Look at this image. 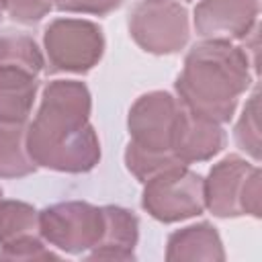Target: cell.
<instances>
[{
	"mask_svg": "<svg viewBox=\"0 0 262 262\" xmlns=\"http://www.w3.org/2000/svg\"><path fill=\"white\" fill-rule=\"evenodd\" d=\"M90 92L78 80H53L27 131L33 162L55 172L82 174L100 162V141L90 125Z\"/></svg>",
	"mask_w": 262,
	"mask_h": 262,
	"instance_id": "6da1fadb",
	"label": "cell"
},
{
	"mask_svg": "<svg viewBox=\"0 0 262 262\" xmlns=\"http://www.w3.org/2000/svg\"><path fill=\"white\" fill-rule=\"evenodd\" d=\"M256 70L239 45L203 39L184 57L176 78L178 100L215 123L231 121L239 96L250 88Z\"/></svg>",
	"mask_w": 262,
	"mask_h": 262,
	"instance_id": "7a4b0ae2",
	"label": "cell"
},
{
	"mask_svg": "<svg viewBox=\"0 0 262 262\" xmlns=\"http://www.w3.org/2000/svg\"><path fill=\"white\" fill-rule=\"evenodd\" d=\"M180 113L182 102L164 90L147 92L133 102L127 119L131 141L125 149V164L139 182L184 166L174 156Z\"/></svg>",
	"mask_w": 262,
	"mask_h": 262,
	"instance_id": "3957f363",
	"label": "cell"
},
{
	"mask_svg": "<svg viewBox=\"0 0 262 262\" xmlns=\"http://www.w3.org/2000/svg\"><path fill=\"white\" fill-rule=\"evenodd\" d=\"M205 184V207L215 217H260L262 211V174L256 164L239 156H227L217 162Z\"/></svg>",
	"mask_w": 262,
	"mask_h": 262,
	"instance_id": "277c9868",
	"label": "cell"
},
{
	"mask_svg": "<svg viewBox=\"0 0 262 262\" xmlns=\"http://www.w3.org/2000/svg\"><path fill=\"white\" fill-rule=\"evenodd\" d=\"M43 47L49 72L84 74L104 53L102 29L84 18H55L45 27Z\"/></svg>",
	"mask_w": 262,
	"mask_h": 262,
	"instance_id": "5b68a950",
	"label": "cell"
},
{
	"mask_svg": "<svg viewBox=\"0 0 262 262\" xmlns=\"http://www.w3.org/2000/svg\"><path fill=\"white\" fill-rule=\"evenodd\" d=\"M39 229L43 239L63 254H88L104 229L102 207L86 201L55 203L39 211Z\"/></svg>",
	"mask_w": 262,
	"mask_h": 262,
	"instance_id": "8992f818",
	"label": "cell"
},
{
	"mask_svg": "<svg viewBox=\"0 0 262 262\" xmlns=\"http://www.w3.org/2000/svg\"><path fill=\"white\" fill-rule=\"evenodd\" d=\"M141 207L162 223H176L201 215L205 209L203 178L188 166L170 168L143 182Z\"/></svg>",
	"mask_w": 262,
	"mask_h": 262,
	"instance_id": "52a82bcc",
	"label": "cell"
},
{
	"mask_svg": "<svg viewBox=\"0 0 262 262\" xmlns=\"http://www.w3.org/2000/svg\"><path fill=\"white\" fill-rule=\"evenodd\" d=\"M129 33L147 53H176L186 45L190 35L188 12L174 0H143L129 14Z\"/></svg>",
	"mask_w": 262,
	"mask_h": 262,
	"instance_id": "ba28073f",
	"label": "cell"
},
{
	"mask_svg": "<svg viewBox=\"0 0 262 262\" xmlns=\"http://www.w3.org/2000/svg\"><path fill=\"white\" fill-rule=\"evenodd\" d=\"M260 0H201L194 6V29L203 39L242 41L258 25Z\"/></svg>",
	"mask_w": 262,
	"mask_h": 262,
	"instance_id": "9c48e42d",
	"label": "cell"
},
{
	"mask_svg": "<svg viewBox=\"0 0 262 262\" xmlns=\"http://www.w3.org/2000/svg\"><path fill=\"white\" fill-rule=\"evenodd\" d=\"M223 145H225V133L221 125L188 111L182 104V113L176 129V141H174V156L184 166H188L194 162L211 160L223 149Z\"/></svg>",
	"mask_w": 262,
	"mask_h": 262,
	"instance_id": "30bf717a",
	"label": "cell"
},
{
	"mask_svg": "<svg viewBox=\"0 0 262 262\" xmlns=\"http://www.w3.org/2000/svg\"><path fill=\"white\" fill-rule=\"evenodd\" d=\"M104 229L98 244L86 254L90 260H131L135 256V246L139 237L137 217L117 205H104Z\"/></svg>",
	"mask_w": 262,
	"mask_h": 262,
	"instance_id": "8fae6325",
	"label": "cell"
},
{
	"mask_svg": "<svg viewBox=\"0 0 262 262\" xmlns=\"http://www.w3.org/2000/svg\"><path fill=\"white\" fill-rule=\"evenodd\" d=\"M37 78L23 68L0 63V121L18 123L29 119L39 88Z\"/></svg>",
	"mask_w": 262,
	"mask_h": 262,
	"instance_id": "7c38bea8",
	"label": "cell"
},
{
	"mask_svg": "<svg viewBox=\"0 0 262 262\" xmlns=\"http://www.w3.org/2000/svg\"><path fill=\"white\" fill-rule=\"evenodd\" d=\"M168 260H225L223 244L211 223H196L174 231L166 244Z\"/></svg>",
	"mask_w": 262,
	"mask_h": 262,
	"instance_id": "4fadbf2b",
	"label": "cell"
},
{
	"mask_svg": "<svg viewBox=\"0 0 262 262\" xmlns=\"http://www.w3.org/2000/svg\"><path fill=\"white\" fill-rule=\"evenodd\" d=\"M27 121H0V178H23L37 170L27 147Z\"/></svg>",
	"mask_w": 262,
	"mask_h": 262,
	"instance_id": "5bb4252c",
	"label": "cell"
},
{
	"mask_svg": "<svg viewBox=\"0 0 262 262\" xmlns=\"http://www.w3.org/2000/svg\"><path fill=\"white\" fill-rule=\"evenodd\" d=\"M33 237H43L39 229V211L23 201L0 199V246H12Z\"/></svg>",
	"mask_w": 262,
	"mask_h": 262,
	"instance_id": "9a60e30c",
	"label": "cell"
},
{
	"mask_svg": "<svg viewBox=\"0 0 262 262\" xmlns=\"http://www.w3.org/2000/svg\"><path fill=\"white\" fill-rule=\"evenodd\" d=\"M0 63L16 66V68H23L39 76L45 66V59L31 35L18 33V31H2L0 33Z\"/></svg>",
	"mask_w": 262,
	"mask_h": 262,
	"instance_id": "2e32d148",
	"label": "cell"
},
{
	"mask_svg": "<svg viewBox=\"0 0 262 262\" xmlns=\"http://www.w3.org/2000/svg\"><path fill=\"white\" fill-rule=\"evenodd\" d=\"M235 143L242 151H246L254 162L260 160V121H258V90L248 98L242 117L233 131Z\"/></svg>",
	"mask_w": 262,
	"mask_h": 262,
	"instance_id": "e0dca14e",
	"label": "cell"
},
{
	"mask_svg": "<svg viewBox=\"0 0 262 262\" xmlns=\"http://www.w3.org/2000/svg\"><path fill=\"white\" fill-rule=\"evenodd\" d=\"M2 12L20 25H35L45 18L51 8L53 0H0Z\"/></svg>",
	"mask_w": 262,
	"mask_h": 262,
	"instance_id": "ac0fdd59",
	"label": "cell"
},
{
	"mask_svg": "<svg viewBox=\"0 0 262 262\" xmlns=\"http://www.w3.org/2000/svg\"><path fill=\"white\" fill-rule=\"evenodd\" d=\"M0 258L4 260H49L57 258V254L47 248V242L43 237L25 239L12 246H0Z\"/></svg>",
	"mask_w": 262,
	"mask_h": 262,
	"instance_id": "d6986e66",
	"label": "cell"
},
{
	"mask_svg": "<svg viewBox=\"0 0 262 262\" xmlns=\"http://www.w3.org/2000/svg\"><path fill=\"white\" fill-rule=\"evenodd\" d=\"M123 0H53V6L61 12H78V14H108L117 10Z\"/></svg>",
	"mask_w": 262,
	"mask_h": 262,
	"instance_id": "ffe728a7",
	"label": "cell"
},
{
	"mask_svg": "<svg viewBox=\"0 0 262 262\" xmlns=\"http://www.w3.org/2000/svg\"><path fill=\"white\" fill-rule=\"evenodd\" d=\"M0 14H2V2H0Z\"/></svg>",
	"mask_w": 262,
	"mask_h": 262,
	"instance_id": "44dd1931",
	"label": "cell"
},
{
	"mask_svg": "<svg viewBox=\"0 0 262 262\" xmlns=\"http://www.w3.org/2000/svg\"><path fill=\"white\" fill-rule=\"evenodd\" d=\"M0 199H2V188H0Z\"/></svg>",
	"mask_w": 262,
	"mask_h": 262,
	"instance_id": "7402d4cb",
	"label": "cell"
}]
</instances>
